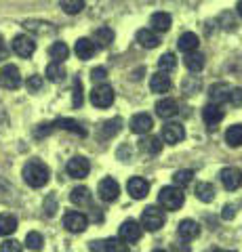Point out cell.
Listing matches in <instances>:
<instances>
[{
	"mask_svg": "<svg viewBox=\"0 0 242 252\" xmlns=\"http://www.w3.org/2000/svg\"><path fill=\"white\" fill-rule=\"evenodd\" d=\"M49 177H51V172L46 168V164L38 162V160H32L23 166V181H26L30 187H36V189L44 187L49 183Z\"/></svg>",
	"mask_w": 242,
	"mask_h": 252,
	"instance_id": "obj_1",
	"label": "cell"
},
{
	"mask_svg": "<svg viewBox=\"0 0 242 252\" xmlns=\"http://www.w3.org/2000/svg\"><path fill=\"white\" fill-rule=\"evenodd\" d=\"M158 202H160V206L167 208V210H179V208L183 206V202H185V195H183V191L179 187L169 185V187H162L160 189Z\"/></svg>",
	"mask_w": 242,
	"mask_h": 252,
	"instance_id": "obj_2",
	"label": "cell"
},
{
	"mask_svg": "<svg viewBox=\"0 0 242 252\" xmlns=\"http://www.w3.org/2000/svg\"><path fill=\"white\" fill-rule=\"evenodd\" d=\"M165 212L156 206H147L143 212H141V227L145 231H158L162 225H165Z\"/></svg>",
	"mask_w": 242,
	"mask_h": 252,
	"instance_id": "obj_3",
	"label": "cell"
},
{
	"mask_svg": "<svg viewBox=\"0 0 242 252\" xmlns=\"http://www.w3.org/2000/svg\"><path fill=\"white\" fill-rule=\"evenodd\" d=\"M114 97L116 94H114V89L110 84H99L91 91V103L95 107H101V109L110 107L114 103Z\"/></svg>",
	"mask_w": 242,
	"mask_h": 252,
	"instance_id": "obj_4",
	"label": "cell"
},
{
	"mask_svg": "<svg viewBox=\"0 0 242 252\" xmlns=\"http://www.w3.org/2000/svg\"><path fill=\"white\" fill-rule=\"evenodd\" d=\"M141 233H143V227L137 223V220H124V223L120 225V229H118V238L124 242V244H135L141 240Z\"/></svg>",
	"mask_w": 242,
	"mask_h": 252,
	"instance_id": "obj_5",
	"label": "cell"
},
{
	"mask_svg": "<svg viewBox=\"0 0 242 252\" xmlns=\"http://www.w3.org/2000/svg\"><path fill=\"white\" fill-rule=\"evenodd\" d=\"M13 51L15 55H19V57L23 59H28V57H32L34 51H36V42H34V38L32 36H28V34H19V36H15L13 38Z\"/></svg>",
	"mask_w": 242,
	"mask_h": 252,
	"instance_id": "obj_6",
	"label": "cell"
},
{
	"mask_svg": "<svg viewBox=\"0 0 242 252\" xmlns=\"http://www.w3.org/2000/svg\"><path fill=\"white\" fill-rule=\"evenodd\" d=\"M0 86L2 89H9V91H15L21 86V74L17 65H4L2 69H0Z\"/></svg>",
	"mask_w": 242,
	"mask_h": 252,
	"instance_id": "obj_7",
	"label": "cell"
},
{
	"mask_svg": "<svg viewBox=\"0 0 242 252\" xmlns=\"http://www.w3.org/2000/svg\"><path fill=\"white\" fill-rule=\"evenodd\" d=\"M97 193H99V198L104 200V202H116V200H118V195H120L118 181L112 179V177L104 179L99 183V187H97Z\"/></svg>",
	"mask_w": 242,
	"mask_h": 252,
	"instance_id": "obj_8",
	"label": "cell"
},
{
	"mask_svg": "<svg viewBox=\"0 0 242 252\" xmlns=\"http://www.w3.org/2000/svg\"><path fill=\"white\" fill-rule=\"evenodd\" d=\"M219 179H221V185L228 189V191H236V189L242 187V170L240 168H234L228 166L219 172Z\"/></svg>",
	"mask_w": 242,
	"mask_h": 252,
	"instance_id": "obj_9",
	"label": "cell"
},
{
	"mask_svg": "<svg viewBox=\"0 0 242 252\" xmlns=\"http://www.w3.org/2000/svg\"><path fill=\"white\" fill-rule=\"evenodd\" d=\"M89 248L93 252H129V246L120 238H107V240L91 242Z\"/></svg>",
	"mask_w": 242,
	"mask_h": 252,
	"instance_id": "obj_10",
	"label": "cell"
},
{
	"mask_svg": "<svg viewBox=\"0 0 242 252\" xmlns=\"http://www.w3.org/2000/svg\"><path fill=\"white\" fill-rule=\"evenodd\" d=\"M64 227L68 231H72V233H82L84 229L89 227V219L82 215V212H66V217H64Z\"/></svg>",
	"mask_w": 242,
	"mask_h": 252,
	"instance_id": "obj_11",
	"label": "cell"
},
{
	"mask_svg": "<svg viewBox=\"0 0 242 252\" xmlns=\"http://www.w3.org/2000/svg\"><path fill=\"white\" fill-rule=\"evenodd\" d=\"M68 175L72 177V179H84V177H89V172H91V164L87 158H82V156H76L72 158V160L68 162Z\"/></svg>",
	"mask_w": 242,
	"mask_h": 252,
	"instance_id": "obj_12",
	"label": "cell"
},
{
	"mask_svg": "<svg viewBox=\"0 0 242 252\" xmlns=\"http://www.w3.org/2000/svg\"><path fill=\"white\" fill-rule=\"evenodd\" d=\"M160 139L165 141V143H169V145H175V143H179V141L185 139V130H183L181 124L169 122V124L162 126V137Z\"/></svg>",
	"mask_w": 242,
	"mask_h": 252,
	"instance_id": "obj_13",
	"label": "cell"
},
{
	"mask_svg": "<svg viewBox=\"0 0 242 252\" xmlns=\"http://www.w3.org/2000/svg\"><path fill=\"white\" fill-rule=\"evenodd\" d=\"M127 191H129V195L133 200H143L145 195L150 193V183L141 177H133L127 183Z\"/></svg>",
	"mask_w": 242,
	"mask_h": 252,
	"instance_id": "obj_14",
	"label": "cell"
},
{
	"mask_svg": "<svg viewBox=\"0 0 242 252\" xmlns=\"http://www.w3.org/2000/svg\"><path fill=\"white\" fill-rule=\"evenodd\" d=\"M177 235H179V238H181L183 242L196 240L198 235H200V225L196 223V220H192V219H185V220H181V223H179Z\"/></svg>",
	"mask_w": 242,
	"mask_h": 252,
	"instance_id": "obj_15",
	"label": "cell"
},
{
	"mask_svg": "<svg viewBox=\"0 0 242 252\" xmlns=\"http://www.w3.org/2000/svg\"><path fill=\"white\" fill-rule=\"evenodd\" d=\"M202 120H205L207 126L215 128V126L223 120V109H221V105L219 103H208V105H205V109H202Z\"/></svg>",
	"mask_w": 242,
	"mask_h": 252,
	"instance_id": "obj_16",
	"label": "cell"
},
{
	"mask_svg": "<svg viewBox=\"0 0 242 252\" xmlns=\"http://www.w3.org/2000/svg\"><path fill=\"white\" fill-rule=\"evenodd\" d=\"M154 126V120L150 114H135L131 120V130L137 132V135H145V132H150Z\"/></svg>",
	"mask_w": 242,
	"mask_h": 252,
	"instance_id": "obj_17",
	"label": "cell"
},
{
	"mask_svg": "<svg viewBox=\"0 0 242 252\" xmlns=\"http://www.w3.org/2000/svg\"><path fill=\"white\" fill-rule=\"evenodd\" d=\"M74 51L78 55V59L87 61V59H91L93 55H95L97 46H95V42H93V40H89V38H78L76 44H74Z\"/></svg>",
	"mask_w": 242,
	"mask_h": 252,
	"instance_id": "obj_18",
	"label": "cell"
},
{
	"mask_svg": "<svg viewBox=\"0 0 242 252\" xmlns=\"http://www.w3.org/2000/svg\"><path fill=\"white\" fill-rule=\"evenodd\" d=\"M137 42L141 44L143 49H156L158 42H160V38L152 28H143V30L137 32Z\"/></svg>",
	"mask_w": 242,
	"mask_h": 252,
	"instance_id": "obj_19",
	"label": "cell"
},
{
	"mask_svg": "<svg viewBox=\"0 0 242 252\" xmlns=\"http://www.w3.org/2000/svg\"><path fill=\"white\" fill-rule=\"evenodd\" d=\"M198 36L194 34V32H185V34L179 36V40H177V46H179V51L181 53H194V51H198Z\"/></svg>",
	"mask_w": 242,
	"mask_h": 252,
	"instance_id": "obj_20",
	"label": "cell"
},
{
	"mask_svg": "<svg viewBox=\"0 0 242 252\" xmlns=\"http://www.w3.org/2000/svg\"><path fill=\"white\" fill-rule=\"evenodd\" d=\"M150 91H152V93H158V94L169 93V91H171V78H169L165 72L154 74V76L150 78Z\"/></svg>",
	"mask_w": 242,
	"mask_h": 252,
	"instance_id": "obj_21",
	"label": "cell"
},
{
	"mask_svg": "<svg viewBox=\"0 0 242 252\" xmlns=\"http://www.w3.org/2000/svg\"><path fill=\"white\" fill-rule=\"evenodd\" d=\"M230 84H225V82H217V84H213L210 86V91H208V97H210V101L213 103H225L228 101V97H230Z\"/></svg>",
	"mask_w": 242,
	"mask_h": 252,
	"instance_id": "obj_22",
	"label": "cell"
},
{
	"mask_svg": "<svg viewBox=\"0 0 242 252\" xmlns=\"http://www.w3.org/2000/svg\"><path fill=\"white\" fill-rule=\"evenodd\" d=\"M194 193H196V198H198L200 202H205V204L213 202L215 195H217L215 185H213V183H207V181H202V183H196V189H194Z\"/></svg>",
	"mask_w": 242,
	"mask_h": 252,
	"instance_id": "obj_23",
	"label": "cell"
},
{
	"mask_svg": "<svg viewBox=\"0 0 242 252\" xmlns=\"http://www.w3.org/2000/svg\"><path fill=\"white\" fill-rule=\"evenodd\" d=\"M177 101L175 99H171V97H165V99H160L158 103H156V114H158L160 118H173L177 114Z\"/></svg>",
	"mask_w": 242,
	"mask_h": 252,
	"instance_id": "obj_24",
	"label": "cell"
},
{
	"mask_svg": "<svg viewBox=\"0 0 242 252\" xmlns=\"http://www.w3.org/2000/svg\"><path fill=\"white\" fill-rule=\"evenodd\" d=\"M53 128L69 130V132H74V135H80V137H84V135H87V130H84L82 126L78 124L76 120H72V118H59V120H55V122H53Z\"/></svg>",
	"mask_w": 242,
	"mask_h": 252,
	"instance_id": "obj_25",
	"label": "cell"
},
{
	"mask_svg": "<svg viewBox=\"0 0 242 252\" xmlns=\"http://www.w3.org/2000/svg\"><path fill=\"white\" fill-rule=\"evenodd\" d=\"M120 128H122V120L120 118H112V120H105L104 124H101L99 135H101L104 141H107V139H112L114 135H118Z\"/></svg>",
	"mask_w": 242,
	"mask_h": 252,
	"instance_id": "obj_26",
	"label": "cell"
},
{
	"mask_svg": "<svg viewBox=\"0 0 242 252\" xmlns=\"http://www.w3.org/2000/svg\"><path fill=\"white\" fill-rule=\"evenodd\" d=\"M23 28H26L28 32H32V34H38V36H46V34H53V32H55V28H53L51 23L36 21V19H28L26 23H23Z\"/></svg>",
	"mask_w": 242,
	"mask_h": 252,
	"instance_id": "obj_27",
	"label": "cell"
},
{
	"mask_svg": "<svg viewBox=\"0 0 242 252\" xmlns=\"http://www.w3.org/2000/svg\"><path fill=\"white\" fill-rule=\"evenodd\" d=\"M150 26L152 30L158 34V32H169L171 30V15L169 13H154L150 17Z\"/></svg>",
	"mask_w": 242,
	"mask_h": 252,
	"instance_id": "obj_28",
	"label": "cell"
},
{
	"mask_svg": "<svg viewBox=\"0 0 242 252\" xmlns=\"http://www.w3.org/2000/svg\"><path fill=\"white\" fill-rule=\"evenodd\" d=\"M139 149H141L143 154H150V156H156L162 152V139L158 137H143L139 141Z\"/></svg>",
	"mask_w": 242,
	"mask_h": 252,
	"instance_id": "obj_29",
	"label": "cell"
},
{
	"mask_svg": "<svg viewBox=\"0 0 242 252\" xmlns=\"http://www.w3.org/2000/svg\"><path fill=\"white\" fill-rule=\"evenodd\" d=\"M185 67L190 69V72L194 74H198L202 67H205V55L198 53V51H194V53H185Z\"/></svg>",
	"mask_w": 242,
	"mask_h": 252,
	"instance_id": "obj_30",
	"label": "cell"
},
{
	"mask_svg": "<svg viewBox=\"0 0 242 252\" xmlns=\"http://www.w3.org/2000/svg\"><path fill=\"white\" fill-rule=\"evenodd\" d=\"M69 202L76 204V206H84V204L91 202V191L87 187H74L69 191Z\"/></svg>",
	"mask_w": 242,
	"mask_h": 252,
	"instance_id": "obj_31",
	"label": "cell"
},
{
	"mask_svg": "<svg viewBox=\"0 0 242 252\" xmlns=\"http://www.w3.org/2000/svg\"><path fill=\"white\" fill-rule=\"evenodd\" d=\"M93 38H95V42H97L99 46H104V49H105V46H110V44L114 42V32H112V28L101 26V28L95 30Z\"/></svg>",
	"mask_w": 242,
	"mask_h": 252,
	"instance_id": "obj_32",
	"label": "cell"
},
{
	"mask_svg": "<svg viewBox=\"0 0 242 252\" xmlns=\"http://www.w3.org/2000/svg\"><path fill=\"white\" fill-rule=\"evenodd\" d=\"M46 78L51 82H61L66 78V67L61 65V61H53L46 65Z\"/></svg>",
	"mask_w": 242,
	"mask_h": 252,
	"instance_id": "obj_33",
	"label": "cell"
},
{
	"mask_svg": "<svg viewBox=\"0 0 242 252\" xmlns=\"http://www.w3.org/2000/svg\"><path fill=\"white\" fill-rule=\"evenodd\" d=\"M225 143L230 147H240L242 145V124H234L225 132Z\"/></svg>",
	"mask_w": 242,
	"mask_h": 252,
	"instance_id": "obj_34",
	"label": "cell"
},
{
	"mask_svg": "<svg viewBox=\"0 0 242 252\" xmlns=\"http://www.w3.org/2000/svg\"><path fill=\"white\" fill-rule=\"evenodd\" d=\"M15 229H17V219L13 215H0V238L15 233Z\"/></svg>",
	"mask_w": 242,
	"mask_h": 252,
	"instance_id": "obj_35",
	"label": "cell"
},
{
	"mask_svg": "<svg viewBox=\"0 0 242 252\" xmlns=\"http://www.w3.org/2000/svg\"><path fill=\"white\" fill-rule=\"evenodd\" d=\"M49 55H51L53 61H61V63H64L68 59V55H69V49H68L66 42H55V44H51Z\"/></svg>",
	"mask_w": 242,
	"mask_h": 252,
	"instance_id": "obj_36",
	"label": "cell"
},
{
	"mask_svg": "<svg viewBox=\"0 0 242 252\" xmlns=\"http://www.w3.org/2000/svg\"><path fill=\"white\" fill-rule=\"evenodd\" d=\"M192 179H194V172L183 168V170H177L175 175H173V183H175V187L183 189V187H187V185L192 183Z\"/></svg>",
	"mask_w": 242,
	"mask_h": 252,
	"instance_id": "obj_37",
	"label": "cell"
},
{
	"mask_svg": "<svg viewBox=\"0 0 242 252\" xmlns=\"http://www.w3.org/2000/svg\"><path fill=\"white\" fill-rule=\"evenodd\" d=\"M59 6L68 15H78L84 9V0H59Z\"/></svg>",
	"mask_w": 242,
	"mask_h": 252,
	"instance_id": "obj_38",
	"label": "cell"
},
{
	"mask_svg": "<svg viewBox=\"0 0 242 252\" xmlns=\"http://www.w3.org/2000/svg\"><path fill=\"white\" fill-rule=\"evenodd\" d=\"M158 67H160V72H165V74H169V72H173V69L177 67V57L173 53H165L162 57L158 59Z\"/></svg>",
	"mask_w": 242,
	"mask_h": 252,
	"instance_id": "obj_39",
	"label": "cell"
},
{
	"mask_svg": "<svg viewBox=\"0 0 242 252\" xmlns=\"http://www.w3.org/2000/svg\"><path fill=\"white\" fill-rule=\"evenodd\" d=\"M26 246L30 248V250H34V252H38V250H42V246H44V238L38 231H30L28 235H26Z\"/></svg>",
	"mask_w": 242,
	"mask_h": 252,
	"instance_id": "obj_40",
	"label": "cell"
},
{
	"mask_svg": "<svg viewBox=\"0 0 242 252\" xmlns=\"http://www.w3.org/2000/svg\"><path fill=\"white\" fill-rule=\"evenodd\" d=\"M200 86H202L200 78H196V76L185 78V80H183V93H185V94H196V93L200 91Z\"/></svg>",
	"mask_w": 242,
	"mask_h": 252,
	"instance_id": "obj_41",
	"label": "cell"
},
{
	"mask_svg": "<svg viewBox=\"0 0 242 252\" xmlns=\"http://www.w3.org/2000/svg\"><path fill=\"white\" fill-rule=\"evenodd\" d=\"M219 21H221V28L225 30V32H234L238 28V21H236V17L230 13V11H225V13H221V17H219Z\"/></svg>",
	"mask_w": 242,
	"mask_h": 252,
	"instance_id": "obj_42",
	"label": "cell"
},
{
	"mask_svg": "<svg viewBox=\"0 0 242 252\" xmlns=\"http://www.w3.org/2000/svg\"><path fill=\"white\" fill-rule=\"evenodd\" d=\"M44 215L46 217H55V212H57V198L55 195H46V200H44Z\"/></svg>",
	"mask_w": 242,
	"mask_h": 252,
	"instance_id": "obj_43",
	"label": "cell"
},
{
	"mask_svg": "<svg viewBox=\"0 0 242 252\" xmlns=\"http://www.w3.org/2000/svg\"><path fill=\"white\" fill-rule=\"evenodd\" d=\"M0 252H21V242L17 240H4L0 244Z\"/></svg>",
	"mask_w": 242,
	"mask_h": 252,
	"instance_id": "obj_44",
	"label": "cell"
},
{
	"mask_svg": "<svg viewBox=\"0 0 242 252\" xmlns=\"http://www.w3.org/2000/svg\"><path fill=\"white\" fill-rule=\"evenodd\" d=\"M42 84H44L42 76H30V78H28V82H26L28 91H32V93H38V91H40V89H42Z\"/></svg>",
	"mask_w": 242,
	"mask_h": 252,
	"instance_id": "obj_45",
	"label": "cell"
},
{
	"mask_svg": "<svg viewBox=\"0 0 242 252\" xmlns=\"http://www.w3.org/2000/svg\"><path fill=\"white\" fill-rule=\"evenodd\" d=\"M72 103H74V107L82 105V82L80 80L74 82V99H72Z\"/></svg>",
	"mask_w": 242,
	"mask_h": 252,
	"instance_id": "obj_46",
	"label": "cell"
},
{
	"mask_svg": "<svg viewBox=\"0 0 242 252\" xmlns=\"http://www.w3.org/2000/svg\"><path fill=\"white\" fill-rule=\"evenodd\" d=\"M228 101H230L232 105L240 107V105H242V89H232V91H230V97H228Z\"/></svg>",
	"mask_w": 242,
	"mask_h": 252,
	"instance_id": "obj_47",
	"label": "cell"
},
{
	"mask_svg": "<svg viewBox=\"0 0 242 252\" xmlns=\"http://www.w3.org/2000/svg\"><path fill=\"white\" fill-rule=\"evenodd\" d=\"M118 160H122V162H129L131 158H133V149L129 147V145H120V149H118Z\"/></svg>",
	"mask_w": 242,
	"mask_h": 252,
	"instance_id": "obj_48",
	"label": "cell"
},
{
	"mask_svg": "<svg viewBox=\"0 0 242 252\" xmlns=\"http://www.w3.org/2000/svg\"><path fill=\"white\" fill-rule=\"evenodd\" d=\"M91 78H93V80H105V78H107V69L105 67H95L91 72Z\"/></svg>",
	"mask_w": 242,
	"mask_h": 252,
	"instance_id": "obj_49",
	"label": "cell"
},
{
	"mask_svg": "<svg viewBox=\"0 0 242 252\" xmlns=\"http://www.w3.org/2000/svg\"><path fill=\"white\" fill-rule=\"evenodd\" d=\"M221 217H223L225 220L234 219V217H236V206H234V204H228V206H223V212H221Z\"/></svg>",
	"mask_w": 242,
	"mask_h": 252,
	"instance_id": "obj_50",
	"label": "cell"
},
{
	"mask_svg": "<svg viewBox=\"0 0 242 252\" xmlns=\"http://www.w3.org/2000/svg\"><path fill=\"white\" fill-rule=\"evenodd\" d=\"M171 252H190V246H187V244H173Z\"/></svg>",
	"mask_w": 242,
	"mask_h": 252,
	"instance_id": "obj_51",
	"label": "cell"
},
{
	"mask_svg": "<svg viewBox=\"0 0 242 252\" xmlns=\"http://www.w3.org/2000/svg\"><path fill=\"white\" fill-rule=\"evenodd\" d=\"M4 57H6V46H4L2 36H0V59H4Z\"/></svg>",
	"mask_w": 242,
	"mask_h": 252,
	"instance_id": "obj_52",
	"label": "cell"
},
{
	"mask_svg": "<svg viewBox=\"0 0 242 252\" xmlns=\"http://www.w3.org/2000/svg\"><path fill=\"white\" fill-rule=\"evenodd\" d=\"M236 11H238V15H240V17H242V0H240V2L236 4Z\"/></svg>",
	"mask_w": 242,
	"mask_h": 252,
	"instance_id": "obj_53",
	"label": "cell"
},
{
	"mask_svg": "<svg viewBox=\"0 0 242 252\" xmlns=\"http://www.w3.org/2000/svg\"><path fill=\"white\" fill-rule=\"evenodd\" d=\"M210 252H236V250H221V248H213Z\"/></svg>",
	"mask_w": 242,
	"mask_h": 252,
	"instance_id": "obj_54",
	"label": "cell"
},
{
	"mask_svg": "<svg viewBox=\"0 0 242 252\" xmlns=\"http://www.w3.org/2000/svg\"><path fill=\"white\" fill-rule=\"evenodd\" d=\"M154 252H167V250H154Z\"/></svg>",
	"mask_w": 242,
	"mask_h": 252,
	"instance_id": "obj_55",
	"label": "cell"
}]
</instances>
